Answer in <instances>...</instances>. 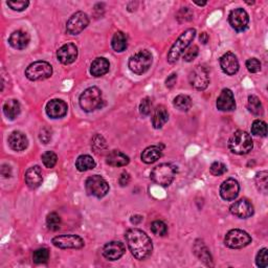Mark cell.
Here are the masks:
<instances>
[{
	"instance_id": "cell-45",
	"label": "cell",
	"mask_w": 268,
	"mask_h": 268,
	"mask_svg": "<svg viewBox=\"0 0 268 268\" xmlns=\"http://www.w3.org/2000/svg\"><path fill=\"white\" fill-rule=\"evenodd\" d=\"M152 111V102L150 97H145L140 104V112L143 117H148Z\"/></svg>"
},
{
	"instance_id": "cell-5",
	"label": "cell",
	"mask_w": 268,
	"mask_h": 268,
	"mask_svg": "<svg viewBox=\"0 0 268 268\" xmlns=\"http://www.w3.org/2000/svg\"><path fill=\"white\" fill-rule=\"evenodd\" d=\"M177 173V169L171 164H160L152 170L150 177L153 182L160 186H169L171 184Z\"/></svg>"
},
{
	"instance_id": "cell-50",
	"label": "cell",
	"mask_w": 268,
	"mask_h": 268,
	"mask_svg": "<svg viewBox=\"0 0 268 268\" xmlns=\"http://www.w3.org/2000/svg\"><path fill=\"white\" fill-rule=\"evenodd\" d=\"M177 81V75L176 74H172L168 77V79L166 80V86L168 88H173L176 84Z\"/></svg>"
},
{
	"instance_id": "cell-33",
	"label": "cell",
	"mask_w": 268,
	"mask_h": 268,
	"mask_svg": "<svg viewBox=\"0 0 268 268\" xmlns=\"http://www.w3.org/2000/svg\"><path fill=\"white\" fill-rule=\"evenodd\" d=\"M173 104L178 110L186 112L189 111L192 107V100L189 95L179 94L175 97Z\"/></svg>"
},
{
	"instance_id": "cell-34",
	"label": "cell",
	"mask_w": 268,
	"mask_h": 268,
	"mask_svg": "<svg viewBox=\"0 0 268 268\" xmlns=\"http://www.w3.org/2000/svg\"><path fill=\"white\" fill-rule=\"evenodd\" d=\"M91 148L97 154L103 153L105 150L107 149L106 140H105L101 134L94 135L92 141H91Z\"/></svg>"
},
{
	"instance_id": "cell-54",
	"label": "cell",
	"mask_w": 268,
	"mask_h": 268,
	"mask_svg": "<svg viewBox=\"0 0 268 268\" xmlns=\"http://www.w3.org/2000/svg\"><path fill=\"white\" fill-rule=\"evenodd\" d=\"M195 3H196L199 6H205L207 4V1H204V2H196V1H195Z\"/></svg>"
},
{
	"instance_id": "cell-30",
	"label": "cell",
	"mask_w": 268,
	"mask_h": 268,
	"mask_svg": "<svg viewBox=\"0 0 268 268\" xmlns=\"http://www.w3.org/2000/svg\"><path fill=\"white\" fill-rule=\"evenodd\" d=\"M111 46L117 53H121L126 51V48L128 46V38L125 32L117 31L112 37Z\"/></svg>"
},
{
	"instance_id": "cell-14",
	"label": "cell",
	"mask_w": 268,
	"mask_h": 268,
	"mask_svg": "<svg viewBox=\"0 0 268 268\" xmlns=\"http://www.w3.org/2000/svg\"><path fill=\"white\" fill-rule=\"evenodd\" d=\"M231 213L241 219H246L254 215L255 213V208L253 204L248 199H240L231 206L230 208Z\"/></svg>"
},
{
	"instance_id": "cell-38",
	"label": "cell",
	"mask_w": 268,
	"mask_h": 268,
	"mask_svg": "<svg viewBox=\"0 0 268 268\" xmlns=\"http://www.w3.org/2000/svg\"><path fill=\"white\" fill-rule=\"evenodd\" d=\"M267 171H261L259 172L256 175L255 181H256V185L259 191H261L262 193L266 194L267 193Z\"/></svg>"
},
{
	"instance_id": "cell-29",
	"label": "cell",
	"mask_w": 268,
	"mask_h": 268,
	"mask_svg": "<svg viewBox=\"0 0 268 268\" xmlns=\"http://www.w3.org/2000/svg\"><path fill=\"white\" fill-rule=\"evenodd\" d=\"M20 112H21V106H20V103L17 100L10 99L4 103L3 113L9 119H12V120L15 119L20 115Z\"/></svg>"
},
{
	"instance_id": "cell-20",
	"label": "cell",
	"mask_w": 268,
	"mask_h": 268,
	"mask_svg": "<svg viewBox=\"0 0 268 268\" xmlns=\"http://www.w3.org/2000/svg\"><path fill=\"white\" fill-rule=\"evenodd\" d=\"M220 67L224 74L234 76L239 70V61L233 53H225L220 58Z\"/></svg>"
},
{
	"instance_id": "cell-15",
	"label": "cell",
	"mask_w": 268,
	"mask_h": 268,
	"mask_svg": "<svg viewBox=\"0 0 268 268\" xmlns=\"http://www.w3.org/2000/svg\"><path fill=\"white\" fill-rule=\"evenodd\" d=\"M240 192L239 182L234 179V178H229L222 182L220 186V196L225 201H233L238 197Z\"/></svg>"
},
{
	"instance_id": "cell-1",
	"label": "cell",
	"mask_w": 268,
	"mask_h": 268,
	"mask_svg": "<svg viewBox=\"0 0 268 268\" xmlns=\"http://www.w3.org/2000/svg\"><path fill=\"white\" fill-rule=\"evenodd\" d=\"M125 238L131 254L137 260H146L152 254L153 244L150 237L139 229H130L127 231Z\"/></svg>"
},
{
	"instance_id": "cell-17",
	"label": "cell",
	"mask_w": 268,
	"mask_h": 268,
	"mask_svg": "<svg viewBox=\"0 0 268 268\" xmlns=\"http://www.w3.org/2000/svg\"><path fill=\"white\" fill-rule=\"evenodd\" d=\"M216 106L218 110L223 112H230L236 109V102H235V96L231 89H222L220 95L217 99Z\"/></svg>"
},
{
	"instance_id": "cell-26",
	"label": "cell",
	"mask_w": 268,
	"mask_h": 268,
	"mask_svg": "<svg viewBox=\"0 0 268 268\" xmlns=\"http://www.w3.org/2000/svg\"><path fill=\"white\" fill-rule=\"evenodd\" d=\"M169 119V112L164 105H159L154 110V115L152 117V125L155 129H160L166 125Z\"/></svg>"
},
{
	"instance_id": "cell-13",
	"label": "cell",
	"mask_w": 268,
	"mask_h": 268,
	"mask_svg": "<svg viewBox=\"0 0 268 268\" xmlns=\"http://www.w3.org/2000/svg\"><path fill=\"white\" fill-rule=\"evenodd\" d=\"M229 22L235 30L244 31L248 27L249 22L248 14L244 9L238 7V9L231 11L229 15Z\"/></svg>"
},
{
	"instance_id": "cell-47",
	"label": "cell",
	"mask_w": 268,
	"mask_h": 268,
	"mask_svg": "<svg viewBox=\"0 0 268 268\" xmlns=\"http://www.w3.org/2000/svg\"><path fill=\"white\" fill-rule=\"evenodd\" d=\"M6 4L9 5L13 11L22 12L29 6L30 2L28 1V0H19V1H7Z\"/></svg>"
},
{
	"instance_id": "cell-42",
	"label": "cell",
	"mask_w": 268,
	"mask_h": 268,
	"mask_svg": "<svg viewBox=\"0 0 268 268\" xmlns=\"http://www.w3.org/2000/svg\"><path fill=\"white\" fill-rule=\"evenodd\" d=\"M176 18L179 22H188L193 18V11L190 7H181L176 15Z\"/></svg>"
},
{
	"instance_id": "cell-12",
	"label": "cell",
	"mask_w": 268,
	"mask_h": 268,
	"mask_svg": "<svg viewBox=\"0 0 268 268\" xmlns=\"http://www.w3.org/2000/svg\"><path fill=\"white\" fill-rule=\"evenodd\" d=\"M89 24V18L84 12H77L70 16L66 23V31L69 35H79Z\"/></svg>"
},
{
	"instance_id": "cell-48",
	"label": "cell",
	"mask_w": 268,
	"mask_h": 268,
	"mask_svg": "<svg viewBox=\"0 0 268 268\" xmlns=\"http://www.w3.org/2000/svg\"><path fill=\"white\" fill-rule=\"evenodd\" d=\"M39 139L43 144H48L52 140V130L48 128H43L41 131H40Z\"/></svg>"
},
{
	"instance_id": "cell-4",
	"label": "cell",
	"mask_w": 268,
	"mask_h": 268,
	"mask_svg": "<svg viewBox=\"0 0 268 268\" xmlns=\"http://www.w3.org/2000/svg\"><path fill=\"white\" fill-rule=\"evenodd\" d=\"M102 102H103L102 91L95 86L85 89L82 94L80 95L79 99L80 107L85 112H92L96 109L101 108Z\"/></svg>"
},
{
	"instance_id": "cell-9",
	"label": "cell",
	"mask_w": 268,
	"mask_h": 268,
	"mask_svg": "<svg viewBox=\"0 0 268 268\" xmlns=\"http://www.w3.org/2000/svg\"><path fill=\"white\" fill-rule=\"evenodd\" d=\"M225 245L232 249H240L246 247L251 243V237L249 235L242 230H231L225 235L224 238Z\"/></svg>"
},
{
	"instance_id": "cell-53",
	"label": "cell",
	"mask_w": 268,
	"mask_h": 268,
	"mask_svg": "<svg viewBox=\"0 0 268 268\" xmlns=\"http://www.w3.org/2000/svg\"><path fill=\"white\" fill-rule=\"evenodd\" d=\"M199 40H200V41H201L202 43H204V44H207V43H208V35L207 34L206 31L201 32V34H200V37H199Z\"/></svg>"
},
{
	"instance_id": "cell-40",
	"label": "cell",
	"mask_w": 268,
	"mask_h": 268,
	"mask_svg": "<svg viewBox=\"0 0 268 268\" xmlns=\"http://www.w3.org/2000/svg\"><path fill=\"white\" fill-rule=\"evenodd\" d=\"M41 158L43 165L48 169L54 168L57 165V161H58V156H57V154L53 151H46L45 153H43Z\"/></svg>"
},
{
	"instance_id": "cell-22",
	"label": "cell",
	"mask_w": 268,
	"mask_h": 268,
	"mask_svg": "<svg viewBox=\"0 0 268 268\" xmlns=\"http://www.w3.org/2000/svg\"><path fill=\"white\" fill-rule=\"evenodd\" d=\"M30 41V37L27 31H23L21 30H15L12 32L10 38H9V43L10 45L15 48V50H24Z\"/></svg>"
},
{
	"instance_id": "cell-44",
	"label": "cell",
	"mask_w": 268,
	"mask_h": 268,
	"mask_svg": "<svg viewBox=\"0 0 268 268\" xmlns=\"http://www.w3.org/2000/svg\"><path fill=\"white\" fill-rule=\"evenodd\" d=\"M267 248H262L259 250V253L256 257V263L258 267L266 268L268 266V256H267Z\"/></svg>"
},
{
	"instance_id": "cell-23",
	"label": "cell",
	"mask_w": 268,
	"mask_h": 268,
	"mask_svg": "<svg viewBox=\"0 0 268 268\" xmlns=\"http://www.w3.org/2000/svg\"><path fill=\"white\" fill-rule=\"evenodd\" d=\"M9 146L14 151H23L28 148L29 140L27 135L21 131H14L9 136Z\"/></svg>"
},
{
	"instance_id": "cell-43",
	"label": "cell",
	"mask_w": 268,
	"mask_h": 268,
	"mask_svg": "<svg viewBox=\"0 0 268 268\" xmlns=\"http://www.w3.org/2000/svg\"><path fill=\"white\" fill-rule=\"evenodd\" d=\"M199 54V47L197 45H191L188 48L183 55V60L185 62H192L197 58Z\"/></svg>"
},
{
	"instance_id": "cell-51",
	"label": "cell",
	"mask_w": 268,
	"mask_h": 268,
	"mask_svg": "<svg viewBox=\"0 0 268 268\" xmlns=\"http://www.w3.org/2000/svg\"><path fill=\"white\" fill-rule=\"evenodd\" d=\"M1 175L4 178H10L12 175V169L9 165H2L1 167Z\"/></svg>"
},
{
	"instance_id": "cell-19",
	"label": "cell",
	"mask_w": 268,
	"mask_h": 268,
	"mask_svg": "<svg viewBox=\"0 0 268 268\" xmlns=\"http://www.w3.org/2000/svg\"><path fill=\"white\" fill-rule=\"evenodd\" d=\"M46 115L51 119H61L67 115L68 106L62 100L55 99L46 104Z\"/></svg>"
},
{
	"instance_id": "cell-49",
	"label": "cell",
	"mask_w": 268,
	"mask_h": 268,
	"mask_svg": "<svg viewBox=\"0 0 268 268\" xmlns=\"http://www.w3.org/2000/svg\"><path fill=\"white\" fill-rule=\"evenodd\" d=\"M130 180H131L130 174L128 172H123L119 178V183L120 184V186H127L130 183Z\"/></svg>"
},
{
	"instance_id": "cell-52",
	"label": "cell",
	"mask_w": 268,
	"mask_h": 268,
	"mask_svg": "<svg viewBox=\"0 0 268 268\" xmlns=\"http://www.w3.org/2000/svg\"><path fill=\"white\" fill-rule=\"evenodd\" d=\"M130 221H131L132 224L134 225H137L140 224L142 221H143V216L141 215H135V216H132L131 219H130Z\"/></svg>"
},
{
	"instance_id": "cell-2",
	"label": "cell",
	"mask_w": 268,
	"mask_h": 268,
	"mask_svg": "<svg viewBox=\"0 0 268 268\" xmlns=\"http://www.w3.org/2000/svg\"><path fill=\"white\" fill-rule=\"evenodd\" d=\"M196 36V30L195 29H188L184 30L182 34L176 40V42L170 48L168 53V62L170 64H174L179 59V57L186 51L191 44V42Z\"/></svg>"
},
{
	"instance_id": "cell-39",
	"label": "cell",
	"mask_w": 268,
	"mask_h": 268,
	"mask_svg": "<svg viewBox=\"0 0 268 268\" xmlns=\"http://www.w3.org/2000/svg\"><path fill=\"white\" fill-rule=\"evenodd\" d=\"M151 232L154 235H156V236L162 237V236H165V235H167L168 226L164 221H160V220L153 221L151 223Z\"/></svg>"
},
{
	"instance_id": "cell-7",
	"label": "cell",
	"mask_w": 268,
	"mask_h": 268,
	"mask_svg": "<svg viewBox=\"0 0 268 268\" xmlns=\"http://www.w3.org/2000/svg\"><path fill=\"white\" fill-rule=\"evenodd\" d=\"M53 75L52 65L46 61H37L30 64L26 69V76L30 81H42Z\"/></svg>"
},
{
	"instance_id": "cell-31",
	"label": "cell",
	"mask_w": 268,
	"mask_h": 268,
	"mask_svg": "<svg viewBox=\"0 0 268 268\" xmlns=\"http://www.w3.org/2000/svg\"><path fill=\"white\" fill-rule=\"evenodd\" d=\"M76 168L80 172H86L95 168V161L90 155H80L76 160Z\"/></svg>"
},
{
	"instance_id": "cell-24",
	"label": "cell",
	"mask_w": 268,
	"mask_h": 268,
	"mask_svg": "<svg viewBox=\"0 0 268 268\" xmlns=\"http://www.w3.org/2000/svg\"><path fill=\"white\" fill-rule=\"evenodd\" d=\"M194 253L197 256L200 261L204 262L208 266H213V258L204 241L197 240L194 244Z\"/></svg>"
},
{
	"instance_id": "cell-21",
	"label": "cell",
	"mask_w": 268,
	"mask_h": 268,
	"mask_svg": "<svg viewBox=\"0 0 268 268\" xmlns=\"http://www.w3.org/2000/svg\"><path fill=\"white\" fill-rule=\"evenodd\" d=\"M24 180H26V183L30 189L34 190L39 188L43 181L41 168L39 166H34L28 169L26 175H24Z\"/></svg>"
},
{
	"instance_id": "cell-28",
	"label": "cell",
	"mask_w": 268,
	"mask_h": 268,
	"mask_svg": "<svg viewBox=\"0 0 268 268\" xmlns=\"http://www.w3.org/2000/svg\"><path fill=\"white\" fill-rule=\"evenodd\" d=\"M162 155V149L159 147V146H150V147L146 148L142 155L141 158L145 162V164L150 165L153 164V162L157 161Z\"/></svg>"
},
{
	"instance_id": "cell-8",
	"label": "cell",
	"mask_w": 268,
	"mask_h": 268,
	"mask_svg": "<svg viewBox=\"0 0 268 268\" xmlns=\"http://www.w3.org/2000/svg\"><path fill=\"white\" fill-rule=\"evenodd\" d=\"M85 189L88 195L96 198H103L109 192V184L105 178L100 175H93L87 178Z\"/></svg>"
},
{
	"instance_id": "cell-3",
	"label": "cell",
	"mask_w": 268,
	"mask_h": 268,
	"mask_svg": "<svg viewBox=\"0 0 268 268\" xmlns=\"http://www.w3.org/2000/svg\"><path fill=\"white\" fill-rule=\"evenodd\" d=\"M254 144L250 134L243 130H238L229 140V149L237 155H245L253 150Z\"/></svg>"
},
{
	"instance_id": "cell-11",
	"label": "cell",
	"mask_w": 268,
	"mask_h": 268,
	"mask_svg": "<svg viewBox=\"0 0 268 268\" xmlns=\"http://www.w3.org/2000/svg\"><path fill=\"white\" fill-rule=\"evenodd\" d=\"M52 243L61 249H80L84 247V240L78 235H60L53 238Z\"/></svg>"
},
{
	"instance_id": "cell-37",
	"label": "cell",
	"mask_w": 268,
	"mask_h": 268,
	"mask_svg": "<svg viewBox=\"0 0 268 268\" xmlns=\"http://www.w3.org/2000/svg\"><path fill=\"white\" fill-rule=\"evenodd\" d=\"M48 259H50V250L44 247L35 250L34 254H32V261L36 264L46 263Z\"/></svg>"
},
{
	"instance_id": "cell-10",
	"label": "cell",
	"mask_w": 268,
	"mask_h": 268,
	"mask_svg": "<svg viewBox=\"0 0 268 268\" xmlns=\"http://www.w3.org/2000/svg\"><path fill=\"white\" fill-rule=\"evenodd\" d=\"M189 81L192 87L197 89L199 91L206 90L209 84V77L208 71L206 67L197 65L195 66L189 75Z\"/></svg>"
},
{
	"instance_id": "cell-25",
	"label": "cell",
	"mask_w": 268,
	"mask_h": 268,
	"mask_svg": "<svg viewBox=\"0 0 268 268\" xmlns=\"http://www.w3.org/2000/svg\"><path fill=\"white\" fill-rule=\"evenodd\" d=\"M110 69V63L106 58H96L90 66V74L93 77H102L106 75Z\"/></svg>"
},
{
	"instance_id": "cell-46",
	"label": "cell",
	"mask_w": 268,
	"mask_h": 268,
	"mask_svg": "<svg viewBox=\"0 0 268 268\" xmlns=\"http://www.w3.org/2000/svg\"><path fill=\"white\" fill-rule=\"evenodd\" d=\"M246 68L251 74H257L260 70H261V62H260L256 58H250L245 63Z\"/></svg>"
},
{
	"instance_id": "cell-35",
	"label": "cell",
	"mask_w": 268,
	"mask_h": 268,
	"mask_svg": "<svg viewBox=\"0 0 268 268\" xmlns=\"http://www.w3.org/2000/svg\"><path fill=\"white\" fill-rule=\"evenodd\" d=\"M46 225L48 227V230H51L53 232L59 231L61 226V217L55 212L48 214L46 217Z\"/></svg>"
},
{
	"instance_id": "cell-41",
	"label": "cell",
	"mask_w": 268,
	"mask_h": 268,
	"mask_svg": "<svg viewBox=\"0 0 268 268\" xmlns=\"http://www.w3.org/2000/svg\"><path fill=\"white\" fill-rule=\"evenodd\" d=\"M209 172L214 176H221L227 172L226 166L221 161H215L209 167Z\"/></svg>"
},
{
	"instance_id": "cell-6",
	"label": "cell",
	"mask_w": 268,
	"mask_h": 268,
	"mask_svg": "<svg viewBox=\"0 0 268 268\" xmlns=\"http://www.w3.org/2000/svg\"><path fill=\"white\" fill-rule=\"evenodd\" d=\"M152 54L149 51H141L129 59L128 66L135 75H143L147 72L152 65Z\"/></svg>"
},
{
	"instance_id": "cell-16",
	"label": "cell",
	"mask_w": 268,
	"mask_h": 268,
	"mask_svg": "<svg viewBox=\"0 0 268 268\" xmlns=\"http://www.w3.org/2000/svg\"><path fill=\"white\" fill-rule=\"evenodd\" d=\"M126 251L124 243L119 241H111L103 247V256L109 261H117L124 256Z\"/></svg>"
},
{
	"instance_id": "cell-27",
	"label": "cell",
	"mask_w": 268,
	"mask_h": 268,
	"mask_svg": "<svg viewBox=\"0 0 268 268\" xmlns=\"http://www.w3.org/2000/svg\"><path fill=\"white\" fill-rule=\"evenodd\" d=\"M106 162L111 167H125L130 162V158L123 152L113 150L108 153Z\"/></svg>"
},
{
	"instance_id": "cell-18",
	"label": "cell",
	"mask_w": 268,
	"mask_h": 268,
	"mask_svg": "<svg viewBox=\"0 0 268 268\" xmlns=\"http://www.w3.org/2000/svg\"><path fill=\"white\" fill-rule=\"evenodd\" d=\"M57 58L64 65L74 63L78 58V47L74 43L62 45L57 52Z\"/></svg>"
},
{
	"instance_id": "cell-36",
	"label": "cell",
	"mask_w": 268,
	"mask_h": 268,
	"mask_svg": "<svg viewBox=\"0 0 268 268\" xmlns=\"http://www.w3.org/2000/svg\"><path fill=\"white\" fill-rule=\"evenodd\" d=\"M251 133L257 136L266 137L267 135V125L264 120L256 119L251 125Z\"/></svg>"
},
{
	"instance_id": "cell-32",
	"label": "cell",
	"mask_w": 268,
	"mask_h": 268,
	"mask_svg": "<svg viewBox=\"0 0 268 268\" xmlns=\"http://www.w3.org/2000/svg\"><path fill=\"white\" fill-rule=\"evenodd\" d=\"M247 108L249 112L253 113L256 117H261L263 116V105L260 101V99L256 95H249L248 96V102H247Z\"/></svg>"
}]
</instances>
